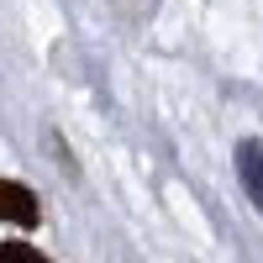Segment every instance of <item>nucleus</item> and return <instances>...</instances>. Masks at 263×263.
<instances>
[{"instance_id":"f257e3e1","label":"nucleus","mask_w":263,"mask_h":263,"mask_svg":"<svg viewBox=\"0 0 263 263\" xmlns=\"http://www.w3.org/2000/svg\"><path fill=\"white\" fill-rule=\"evenodd\" d=\"M0 195H6V221H16V227H32L37 221V195L32 190H21L16 179H6Z\"/></svg>"},{"instance_id":"f03ea898","label":"nucleus","mask_w":263,"mask_h":263,"mask_svg":"<svg viewBox=\"0 0 263 263\" xmlns=\"http://www.w3.org/2000/svg\"><path fill=\"white\" fill-rule=\"evenodd\" d=\"M242 168H248V184H253V195H258V205H263V153L248 142L242 147Z\"/></svg>"},{"instance_id":"7ed1b4c3","label":"nucleus","mask_w":263,"mask_h":263,"mask_svg":"<svg viewBox=\"0 0 263 263\" xmlns=\"http://www.w3.org/2000/svg\"><path fill=\"white\" fill-rule=\"evenodd\" d=\"M0 263H48L37 248H27V242H6L0 248Z\"/></svg>"}]
</instances>
